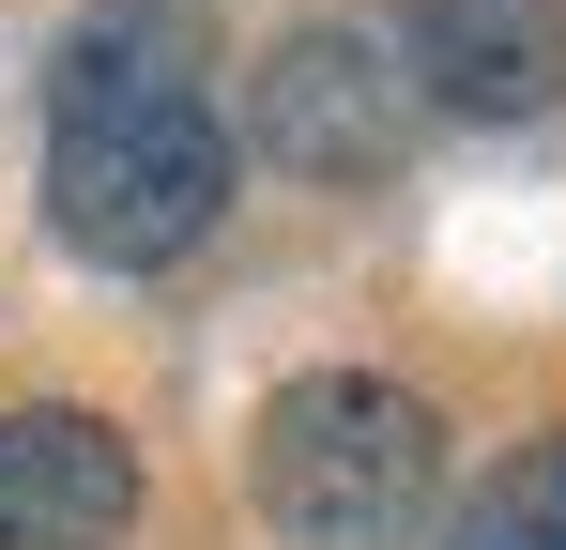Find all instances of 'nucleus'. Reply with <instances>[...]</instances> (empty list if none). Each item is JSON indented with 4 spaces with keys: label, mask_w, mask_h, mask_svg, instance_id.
Here are the masks:
<instances>
[{
    "label": "nucleus",
    "mask_w": 566,
    "mask_h": 550,
    "mask_svg": "<svg viewBox=\"0 0 566 550\" xmlns=\"http://www.w3.org/2000/svg\"><path fill=\"white\" fill-rule=\"evenodd\" d=\"M261 520L291 550H413L444 520V413L382 367H306L261 398Z\"/></svg>",
    "instance_id": "obj_1"
},
{
    "label": "nucleus",
    "mask_w": 566,
    "mask_h": 550,
    "mask_svg": "<svg viewBox=\"0 0 566 550\" xmlns=\"http://www.w3.org/2000/svg\"><path fill=\"white\" fill-rule=\"evenodd\" d=\"M230 123L214 92H169V107H46V230L93 275H154L185 261L199 230L230 214Z\"/></svg>",
    "instance_id": "obj_2"
},
{
    "label": "nucleus",
    "mask_w": 566,
    "mask_h": 550,
    "mask_svg": "<svg viewBox=\"0 0 566 550\" xmlns=\"http://www.w3.org/2000/svg\"><path fill=\"white\" fill-rule=\"evenodd\" d=\"M413 77H398V46L382 31H291L276 62H261V92H245V138L230 154H261V169H291V183H368V169H398L413 154Z\"/></svg>",
    "instance_id": "obj_3"
},
{
    "label": "nucleus",
    "mask_w": 566,
    "mask_h": 550,
    "mask_svg": "<svg viewBox=\"0 0 566 550\" xmlns=\"http://www.w3.org/2000/svg\"><path fill=\"white\" fill-rule=\"evenodd\" d=\"M382 46H398L413 107H460V123L566 107V0H398Z\"/></svg>",
    "instance_id": "obj_4"
},
{
    "label": "nucleus",
    "mask_w": 566,
    "mask_h": 550,
    "mask_svg": "<svg viewBox=\"0 0 566 550\" xmlns=\"http://www.w3.org/2000/svg\"><path fill=\"white\" fill-rule=\"evenodd\" d=\"M123 536H138V444L77 398L0 413V550H123Z\"/></svg>",
    "instance_id": "obj_5"
},
{
    "label": "nucleus",
    "mask_w": 566,
    "mask_h": 550,
    "mask_svg": "<svg viewBox=\"0 0 566 550\" xmlns=\"http://www.w3.org/2000/svg\"><path fill=\"white\" fill-rule=\"evenodd\" d=\"M444 550H566V429H536L521 458H490V489H460Z\"/></svg>",
    "instance_id": "obj_6"
}]
</instances>
